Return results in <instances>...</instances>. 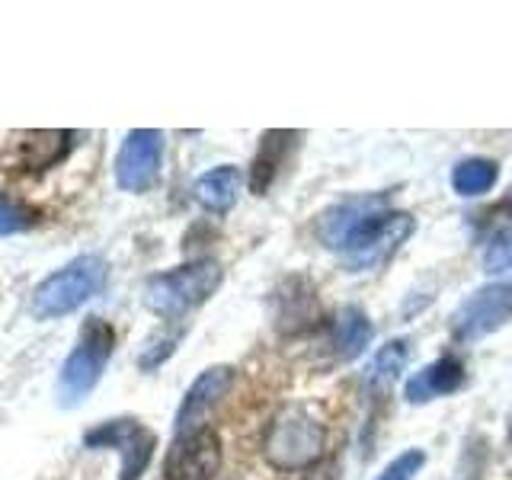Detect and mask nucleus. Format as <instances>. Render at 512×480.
Segmentation results:
<instances>
[{"instance_id":"25","label":"nucleus","mask_w":512,"mask_h":480,"mask_svg":"<svg viewBox=\"0 0 512 480\" xmlns=\"http://www.w3.org/2000/svg\"><path fill=\"white\" fill-rule=\"evenodd\" d=\"M509 436H512V426H509Z\"/></svg>"},{"instance_id":"13","label":"nucleus","mask_w":512,"mask_h":480,"mask_svg":"<svg viewBox=\"0 0 512 480\" xmlns=\"http://www.w3.org/2000/svg\"><path fill=\"white\" fill-rule=\"evenodd\" d=\"M464 381H468V372H464L461 359L442 356L436 362L423 365L420 372L404 384V397L410 404H429V400H436V397H448L461 391Z\"/></svg>"},{"instance_id":"19","label":"nucleus","mask_w":512,"mask_h":480,"mask_svg":"<svg viewBox=\"0 0 512 480\" xmlns=\"http://www.w3.org/2000/svg\"><path fill=\"white\" fill-rule=\"evenodd\" d=\"M404 365H407V343L394 340V343L378 349V356L372 362V372H368V381L372 384H394V378L404 372Z\"/></svg>"},{"instance_id":"3","label":"nucleus","mask_w":512,"mask_h":480,"mask_svg":"<svg viewBox=\"0 0 512 480\" xmlns=\"http://www.w3.org/2000/svg\"><path fill=\"white\" fill-rule=\"evenodd\" d=\"M106 282V260L103 256H77L68 266H61L48 279L39 282L32 292V314L39 320H55L77 311L80 304H87Z\"/></svg>"},{"instance_id":"2","label":"nucleus","mask_w":512,"mask_h":480,"mask_svg":"<svg viewBox=\"0 0 512 480\" xmlns=\"http://www.w3.org/2000/svg\"><path fill=\"white\" fill-rule=\"evenodd\" d=\"M221 276L224 272L215 260H192L157 272L144 285V304L160 317H183L218 292Z\"/></svg>"},{"instance_id":"4","label":"nucleus","mask_w":512,"mask_h":480,"mask_svg":"<svg viewBox=\"0 0 512 480\" xmlns=\"http://www.w3.org/2000/svg\"><path fill=\"white\" fill-rule=\"evenodd\" d=\"M112 346H116V330L100 317H87L84 327H80V340L71 349V356L64 359L58 375V397L64 407L80 404L96 388L112 356Z\"/></svg>"},{"instance_id":"1","label":"nucleus","mask_w":512,"mask_h":480,"mask_svg":"<svg viewBox=\"0 0 512 480\" xmlns=\"http://www.w3.org/2000/svg\"><path fill=\"white\" fill-rule=\"evenodd\" d=\"M327 429L304 407H285L272 416L263 455L276 471H304L324 458Z\"/></svg>"},{"instance_id":"8","label":"nucleus","mask_w":512,"mask_h":480,"mask_svg":"<svg viewBox=\"0 0 512 480\" xmlns=\"http://www.w3.org/2000/svg\"><path fill=\"white\" fill-rule=\"evenodd\" d=\"M160 160H164V132L135 128V132H128L116 154V183L125 192L151 189L160 173Z\"/></svg>"},{"instance_id":"20","label":"nucleus","mask_w":512,"mask_h":480,"mask_svg":"<svg viewBox=\"0 0 512 480\" xmlns=\"http://www.w3.org/2000/svg\"><path fill=\"white\" fill-rule=\"evenodd\" d=\"M423 464H426L423 448H407V452H400L375 480H413L416 474L423 471Z\"/></svg>"},{"instance_id":"23","label":"nucleus","mask_w":512,"mask_h":480,"mask_svg":"<svg viewBox=\"0 0 512 480\" xmlns=\"http://www.w3.org/2000/svg\"><path fill=\"white\" fill-rule=\"evenodd\" d=\"M484 266L490 272H509L512 269V231L493 237L484 250Z\"/></svg>"},{"instance_id":"6","label":"nucleus","mask_w":512,"mask_h":480,"mask_svg":"<svg viewBox=\"0 0 512 480\" xmlns=\"http://www.w3.org/2000/svg\"><path fill=\"white\" fill-rule=\"evenodd\" d=\"M512 317V282H490L468 295L452 314V336L458 343L484 340Z\"/></svg>"},{"instance_id":"21","label":"nucleus","mask_w":512,"mask_h":480,"mask_svg":"<svg viewBox=\"0 0 512 480\" xmlns=\"http://www.w3.org/2000/svg\"><path fill=\"white\" fill-rule=\"evenodd\" d=\"M32 224L29 212L20 205V202H13L10 196H4L0 192V237H10V234H20L26 231Z\"/></svg>"},{"instance_id":"15","label":"nucleus","mask_w":512,"mask_h":480,"mask_svg":"<svg viewBox=\"0 0 512 480\" xmlns=\"http://www.w3.org/2000/svg\"><path fill=\"white\" fill-rule=\"evenodd\" d=\"M372 320H368V314L362 308H356V304H346V308H340V314H336L333 320V352L340 362H349V359H359L365 346L372 343Z\"/></svg>"},{"instance_id":"17","label":"nucleus","mask_w":512,"mask_h":480,"mask_svg":"<svg viewBox=\"0 0 512 480\" xmlns=\"http://www.w3.org/2000/svg\"><path fill=\"white\" fill-rule=\"evenodd\" d=\"M496 180H500V167L490 157H464L452 170V189L464 199L484 196L496 186Z\"/></svg>"},{"instance_id":"10","label":"nucleus","mask_w":512,"mask_h":480,"mask_svg":"<svg viewBox=\"0 0 512 480\" xmlns=\"http://www.w3.org/2000/svg\"><path fill=\"white\" fill-rule=\"evenodd\" d=\"M231 384H234L231 365L205 368V372L189 384L183 404H180V410H176V436H186V432L202 429L205 416L221 404V397L231 391Z\"/></svg>"},{"instance_id":"24","label":"nucleus","mask_w":512,"mask_h":480,"mask_svg":"<svg viewBox=\"0 0 512 480\" xmlns=\"http://www.w3.org/2000/svg\"><path fill=\"white\" fill-rule=\"evenodd\" d=\"M506 205H512V189H509V199H506Z\"/></svg>"},{"instance_id":"7","label":"nucleus","mask_w":512,"mask_h":480,"mask_svg":"<svg viewBox=\"0 0 512 480\" xmlns=\"http://www.w3.org/2000/svg\"><path fill=\"white\" fill-rule=\"evenodd\" d=\"M87 448H116L122 455V474L119 480H141V474L148 471V464L154 458L157 436L141 426L138 420H109L93 426L84 436Z\"/></svg>"},{"instance_id":"18","label":"nucleus","mask_w":512,"mask_h":480,"mask_svg":"<svg viewBox=\"0 0 512 480\" xmlns=\"http://www.w3.org/2000/svg\"><path fill=\"white\" fill-rule=\"evenodd\" d=\"M298 285H301V279H288L285 282L288 295H279L282 308H279L276 320L282 324V330H288V333L308 327L311 320L317 317V298H314V292H311L308 285H304L301 292H298Z\"/></svg>"},{"instance_id":"11","label":"nucleus","mask_w":512,"mask_h":480,"mask_svg":"<svg viewBox=\"0 0 512 480\" xmlns=\"http://www.w3.org/2000/svg\"><path fill=\"white\" fill-rule=\"evenodd\" d=\"M77 135L64 128H45V132H16L13 135V167L16 170H48L58 167L74 151Z\"/></svg>"},{"instance_id":"22","label":"nucleus","mask_w":512,"mask_h":480,"mask_svg":"<svg viewBox=\"0 0 512 480\" xmlns=\"http://www.w3.org/2000/svg\"><path fill=\"white\" fill-rule=\"evenodd\" d=\"M176 343H180V330L157 336V340H151L148 346H144V352L138 356V365L144 368V372H151V368H157L160 362L170 356V352L176 349Z\"/></svg>"},{"instance_id":"12","label":"nucleus","mask_w":512,"mask_h":480,"mask_svg":"<svg viewBox=\"0 0 512 480\" xmlns=\"http://www.w3.org/2000/svg\"><path fill=\"white\" fill-rule=\"evenodd\" d=\"M384 205H388V196H384V192H378V196H349L343 202L330 205L317 221L320 244L330 247V250H340L343 240L356 231L372 212H381Z\"/></svg>"},{"instance_id":"14","label":"nucleus","mask_w":512,"mask_h":480,"mask_svg":"<svg viewBox=\"0 0 512 480\" xmlns=\"http://www.w3.org/2000/svg\"><path fill=\"white\" fill-rule=\"evenodd\" d=\"M240 186H244V176H240L237 167L231 164H221L215 170L202 173L196 186H192V192H196V202L202 208H208V212H231L237 196H240Z\"/></svg>"},{"instance_id":"5","label":"nucleus","mask_w":512,"mask_h":480,"mask_svg":"<svg viewBox=\"0 0 512 480\" xmlns=\"http://www.w3.org/2000/svg\"><path fill=\"white\" fill-rule=\"evenodd\" d=\"M413 228H416L413 215L394 212V208H381V212L368 215L359 228L343 240V247L336 253L343 256L349 269H356V272L372 269L388 260V256L413 234Z\"/></svg>"},{"instance_id":"16","label":"nucleus","mask_w":512,"mask_h":480,"mask_svg":"<svg viewBox=\"0 0 512 480\" xmlns=\"http://www.w3.org/2000/svg\"><path fill=\"white\" fill-rule=\"evenodd\" d=\"M292 138H295V132H266L263 135L260 151H256V160H253V173H250V189L256 196H263V192L272 186V180H276L279 167L285 164L288 141Z\"/></svg>"},{"instance_id":"9","label":"nucleus","mask_w":512,"mask_h":480,"mask_svg":"<svg viewBox=\"0 0 512 480\" xmlns=\"http://www.w3.org/2000/svg\"><path fill=\"white\" fill-rule=\"evenodd\" d=\"M221 468V439L215 429L176 436L164 458V480H212Z\"/></svg>"}]
</instances>
